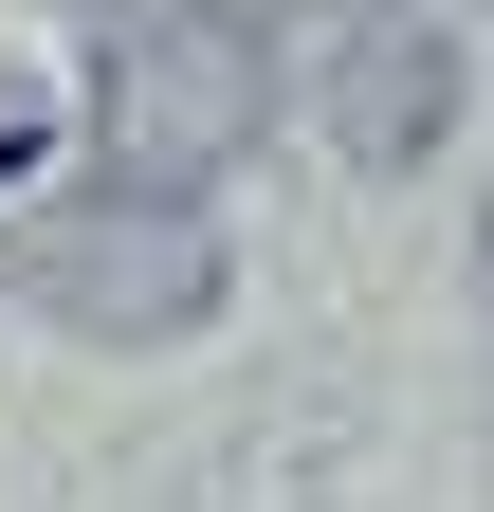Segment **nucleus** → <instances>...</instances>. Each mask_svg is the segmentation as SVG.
<instances>
[{"instance_id": "1", "label": "nucleus", "mask_w": 494, "mask_h": 512, "mask_svg": "<svg viewBox=\"0 0 494 512\" xmlns=\"http://www.w3.org/2000/svg\"><path fill=\"white\" fill-rule=\"evenodd\" d=\"M74 37H92V183L110 202H202L275 128L257 0H74Z\"/></svg>"}, {"instance_id": "2", "label": "nucleus", "mask_w": 494, "mask_h": 512, "mask_svg": "<svg viewBox=\"0 0 494 512\" xmlns=\"http://www.w3.org/2000/svg\"><path fill=\"white\" fill-rule=\"evenodd\" d=\"M0 275H19L55 330H92V348H183L220 311V238H202V202H37L19 238H0Z\"/></svg>"}, {"instance_id": "3", "label": "nucleus", "mask_w": 494, "mask_h": 512, "mask_svg": "<svg viewBox=\"0 0 494 512\" xmlns=\"http://www.w3.org/2000/svg\"><path fill=\"white\" fill-rule=\"evenodd\" d=\"M312 74V128L348 165H421L458 128V37L403 19V0H312V19H275V92Z\"/></svg>"}]
</instances>
